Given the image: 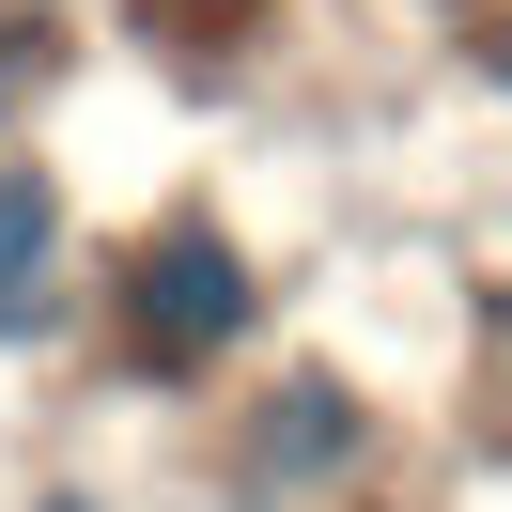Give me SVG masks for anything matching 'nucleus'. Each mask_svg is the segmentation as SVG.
I'll list each match as a JSON object with an SVG mask.
<instances>
[{
	"label": "nucleus",
	"mask_w": 512,
	"mask_h": 512,
	"mask_svg": "<svg viewBox=\"0 0 512 512\" xmlns=\"http://www.w3.org/2000/svg\"><path fill=\"white\" fill-rule=\"evenodd\" d=\"M125 311H140V357H218L233 326H249V264H233V233H202V218H171L156 249H140V280H125Z\"/></svg>",
	"instance_id": "f257e3e1"
},
{
	"label": "nucleus",
	"mask_w": 512,
	"mask_h": 512,
	"mask_svg": "<svg viewBox=\"0 0 512 512\" xmlns=\"http://www.w3.org/2000/svg\"><path fill=\"white\" fill-rule=\"evenodd\" d=\"M47 249H63L47 171H0V326H32V311H47Z\"/></svg>",
	"instance_id": "f03ea898"
},
{
	"label": "nucleus",
	"mask_w": 512,
	"mask_h": 512,
	"mask_svg": "<svg viewBox=\"0 0 512 512\" xmlns=\"http://www.w3.org/2000/svg\"><path fill=\"white\" fill-rule=\"evenodd\" d=\"M342 450H357V404H342V388H280V404H264V466L311 481V466H342Z\"/></svg>",
	"instance_id": "7ed1b4c3"
},
{
	"label": "nucleus",
	"mask_w": 512,
	"mask_h": 512,
	"mask_svg": "<svg viewBox=\"0 0 512 512\" xmlns=\"http://www.w3.org/2000/svg\"><path fill=\"white\" fill-rule=\"evenodd\" d=\"M47 512H78V497H47Z\"/></svg>",
	"instance_id": "20e7f679"
},
{
	"label": "nucleus",
	"mask_w": 512,
	"mask_h": 512,
	"mask_svg": "<svg viewBox=\"0 0 512 512\" xmlns=\"http://www.w3.org/2000/svg\"><path fill=\"white\" fill-rule=\"evenodd\" d=\"M497 78H512V47H497Z\"/></svg>",
	"instance_id": "39448f33"
}]
</instances>
